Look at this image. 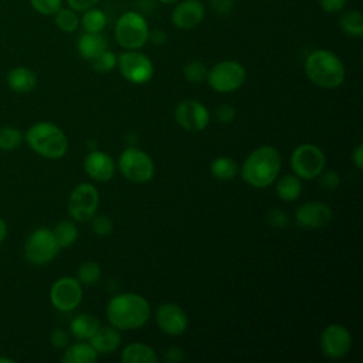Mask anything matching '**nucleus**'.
Segmentation results:
<instances>
[{
	"instance_id": "f257e3e1",
	"label": "nucleus",
	"mask_w": 363,
	"mask_h": 363,
	"mask_svg": "<svg viewBox=\"0 0 363 363\" xmlns=\"http://www.w3.org/2000/svg\"><path fill=\"white\" fill-rule=\"evenodd\" d=\"M109 323L122 330L142 328L150 318V305L146 298L135 292L119 294L106 305Z\"/></svg>"
},
{
	"instance_id": "37998d69",
	"label": "nucleus",
	"mask_w": 363,
	"mask_h": 363,
	"mask_svg": "<svg viewBox=\"0 0 363 363\" xmlns=\"http://www.w3.org/2000/svg\"><path fill=\"white\" fill-rule=\"evenodd\" d=\"M163 359L167 363H179L184 359V352L179 346H170L163 352Z\"/></svg>"
},
{
	"instance_id": "4c0bfd02",
	"label": "nucleus",
	"mask_w": 363,
	"mask_h": 363,
	"mask_svg": "<svg viewBox=\"0 0 363 363\" xmlns=\"http://www.w3.org/2000/svg\"><path fill=\"white\" fill-rule=\"evenodd\" d=\"M235 115H237V111L233 105L230 104H223L220 105L217 109H216V118L218 122L221 123H230L235 119Z\"/></svg>"
},
{
	"instance_id": "f03ea898",
	"label": "nucleus",
	"mask_w": 363,
	"mask_h": 363,
	"mask_svg": "<svg viewBox=\"0 0 363 363\" xmlns=\"http://www.w3.org/2000/svg\"><path fill=\"white\" fill-rule=\"evenodd\" d=\"M281 170V155L274 146H259L254 149L241 166L242 180L255 187L264 189L275 182Z\"/></svg>"
},
{
	"instance_id": "ea45409f",
	"label": "nucleus",
	"mask_w": 363,
	"mask_h": 363,
	"mask_svg": "<svg viewBox=\"0 0 363 363\" xmlns=\"http://www.w3.org/2000/svg\"><path fill=\"white\" fill-rule=\"evenodd\" d=\"M268 223L272 227L277 228H284L288 225V216L285 211L279 210V208H274L272 211H269L268 214Z\"/></svg>"
},
{
	"instance_id": "09e8293b",
	"label": "nucleus",
	"mask_w": 363,
	"mask_h": 363,
	"mask_svg": "<svg viewBox=\"0 0 363 363\" xmlns=\"http://www.w3.org/2000/svg\"><path fill=\"white\" fill-rule=\"evenodd\" d=\"M159 3H162V4H167V6H173V4H176L179 0H157Z\"/></svg>"
},
{
	"instance_id": "de8ad7c7",
	"label": "nucleus",
	"mask_w": 363,
	"mask_h": 363,
	"mask_svg": "<svg viewBox=\"0 0 363 363\" xmlns=\"http://www.w3.org/2000/svg\"><path fill=\"white\" fill-rule=\"evenodd\" d=\"M6 237H7V224H6V221L0 217V244L6 240Z\"/></svg>"
},
{
	"instance_id": "6e6552de",
	"label": "nucleus",
	"mask_w": 363,
	"mask_h": 363,
	"mask_svg": "<svg viewBox=\"0 0 363 363\" xmlns=\"http://www.w3.org/2000/svg\"><path fill=\"white\" fill-rule=\"evenodd\" d=\"M60 247L55 241L52 230L47 227L35 228L24 242V255L30 264L45 265L58 254Z\"/></svg>"
},
{
	"instance_id": "79ce46f5",
	"label": "nucleus",
	"mask_w": 363,
	"mask_h": 363,
	"mask_svg": "<svg viewBox=\"0 0 363 363\" xmlns=\"http://www.w3.org/2000/svg\"><path fill=\"white\" fill-rule=\"evenodd\" d=\"M50 342L54 347H65L69 342V336L64 329H54L50 335Z\"/></svg>"
},
{
	"instance_id": "a211bd4d",
	"label": "nucleus",
	"mask_w": 363,
	"mask_h": 363,
	"mask_svg": "<svg viewBox=\"0 0 363 363\" xmlns=\"http://www.w3.org/2000/svg\"><path fill=\"white\" fill-rule=\"evenodd\" d=\"M84 169L91 179L98 182H108L115 174V162L108 153L92 150L85 156Z\"/></svg>"
},
{
	"instance_id": "f704fd0d",
	"label": "nucleus",
	"mask_w": 363,
	"mask_h": 363,
	"mask_svg": "<svg viewBox=\"0 0 363 363\" xmlns=\"http://www.w3.org/2000/svg\"><path fill=\"white\" fill-rule=\"evenodd\" d=\"M31 7L43 16H54L61 7L62 0H28Z\"/></svg>"
},
{
	"instance_id": "5701e85b",
	"label": "nucleus",
	"mask_w": 363,
	"mask_h": 363,
	"mask_svg": "<svg viewBox=\"0 0 363 363\" xmlns=\"http://www.w3.org/2000/svg\"><path fill=\"white\" fill-rule=\"evenodd\" d=\"M98 359V352L91 346V343L77 342L68 346L61 357L62 363H95Z\"/></svg>"
},
{
	"instance_id": "2f4dec72",
	"label": "nucleus",
	"mask_w": 363,
	"mask_h": 363,
	"mask_svg": "<svg viewBox=\"0 0 363 363\" xmlns=\"http://www.w3.org/2000/svg\"><path fill=\"white\" fill-rule=\"evenodd\" d=\"M101 278V267L94 261H85L78 267L77 279L81 285H95Z\"/></svg>"
},
{
	"instance_id": "f8f14e48",
	"label": "nucleus",
	"mask_w": 363,
	"mask_h": 363,
	"mask_svg": "<svg viewBox=\"0 0 363 363\" xmlns=\"http://www.w3.org/2000/svg\"><path fill=\"white\" fill-rule=\"evenodd\" d=\"M50 301L60 312H71L82 301V286L77 278L61 277L50 289Z\"/></svg>"
},
{
	"instance_id": "2eb2a0df",
	"label": "nucleus",
	"mask_w": 363,
	"mask_h": 363,
	"mask_svg": "<svg viewBox=\"0 0 363 363\" xmlns=\"http://www.w3.org/2000/svg\"><path fill=\"white\" fill-rule=\"evenodd\" d=\"M206 16V7L201 0H179L173 4L170 20L180 30L196 28Z\"/></svg>"
},
{
	"instance_id": "9d476101",
	"label": "nucleus",
	"mask_w": 363,
	"mask_h": 363,
	"mask_svg": "<svg viewBox=\"0 0 363 363\" xmlns=\"http://www.w3.org/2000/svg\"><path fill=\"white\" fill-rule=\"evenodd\" d=\"M122 77L136 85L146 84L153 77V62L150 58L138 51V50H126L118 55V64Z\"/></svg>"
},
{
	"instance_id": "0eeeda50",
	"label": "nucleus",
	"mask_w": 363,
	"mask_h": 363,
	"mask_svg": "<svg viewBox=\"0 0 363 363\" xmlns=\"http://www.w3.org/2000/svg\"><path fill=\"white\" fill-rule=\"evenodd\" d=\"M118 166L121 173L129 182L138 184L149 182L155 173V164L152 157L146 152L135 146H129L121 153L118 159Z\"/></svg>"
},
{
	"instance_id": "a878e982",
	"label": "nucleus",
	"mask_w": 363,
	"mask_h": 363,
	"mask_svg": "<svg viewBox=\"0 0 363 363\" xmlns=\"http://www.w3.org/2000/svg\"><path fill=\"white\" fill-rule=\"evenodd\" d=\"M302 193V183L295 174H285L277 182V194L284 201H294Z\"/></svg>"
},
{
	"instance_id": "72a5a7b5",
	"label": "nucleus",
	"mask_w": 363,
	"mask_h": 363,
	"mask_svg": "<svg viewBox=\"0 0 363 363\" xmlns=\"http://www.w3.org/2000/svg\"><path fill=\"white\" fill-rule=\"evenodd\" d=\"M183 74L189 82L199 84L206 79L207 77V68L201 61H190L184 65Z\"/></svg>"
},
{
	"instance_id": "e433bc0d",
	"label": "nucleus",
	"mask_w": 363,
	"mask_h": 363,
	"mask_svg": "<svg viewBox=\"0 0 363 363\" xmlns=\"http://www.w3.org/2000/svg\"><path fill=\"white\" fill-rule=\"evenodd\" d=\"M319 184L326 189V190H335L336 187L340 186V176L335 170H326L319 174Z\"/></svg>"
},
{
	"instance_id": "423d86ee",
	"label": "nucleus",
	"mask_w": 363,
	"mask_h": 363,
	"mask_svg": "<svg viewBox=\"0 0 363 363\" xmlns=\"http://www.w3.org/2000/svg\"><path fill=\"white\" fill-rule=\"evenodd\" d=\"M247 78V71L244 65L235 60H224L217 62L207 71L208 85L220 94H230L237 91Z\"/></svg>"
},
{
	"instance_id": "c756f323",
	"label": "nucleus",
	"mask_w": 363,
	"mask_h": 363,
	"mask_svg": "<svg viewBox=\"0 0 363 363\" xmlns=\"http://www.w3.org/2000/svg\"><path fill=\"white\" fill-rule=\"evenodd\" d=\"M54 21L55 26L64 33H74L79 27V17L71 7H61L54 14Z\"/></svg>"
},
{
	"instance_id": "cd10ccee",
	"label": "nucleus",
	"mask_w": 363,
	"mask_h": 363,
	"mask_svg": "<svg viewBox=\"0 0 363 363\" xmlns=\"http://www.w3.org/2000/svg\"><path fill=\"white\" fill-rule=\"evenodd\" d=\"M210 172L211 176L216 177L217 180L221 182H228L231 179H234L238 173V166L237 163L228 157V156H218L216 157L211 164H210Z\"/></svg>"
},
{
	"instance_id": "412c9836",
	"label": "nucleus",
	"mask_w": 363,
	"mask_h": 363,
	"mask_svg": "<svg viewBox=\"0 0 363 363\" xmlns=\"http://www.w3.org/2000/svg\"><path fill=\"white\" fill-rule=\"evenodd\" d=\"M91 346L98 353H111L116 350L121 345V335L113 326H104L98 328V330L89 339Z\"/></svg>"
},
{
	"instance_id": "20e7f679",
	"label": "nucleus",
	"mask_w": 363,
	"mask_h": 363,
	"mask_svg": "<svg viewBox=\"0 0 363 363\" xmlns=\"http://www.w3.org/2000/svg\"><path fill=\"white\" fill-rule=\"evenodd\" d=\"M28 147L45 159H61L68 152L65 133L52 122L41 121L33 123L24 133Z\"/></svg>"
},
{
	"instance_id": "aec40b11",
	"label": "nucleus",
	"mask_w": 363,
	"mask_h": 363,
	"mask_svg": "<svg viewBox=\"0 0 363 363\" xmlns=\"http://www.w3.org/2000/svg\"><path fill=\"white\" fill-rule=\"evenodd\" d=\"M77 50L79 55L88 61H92L101 52L108 50L106 37L102 33L84 31L77 41Z\"/></svg>"
},
{
	"instance_id": "dca6fc26",
	"label": "nucleus",
	"mask_w": 363,
	"mask_h": 363,
	"mask_svg": "<svg viewBox=\"0 0 363 363\" xmlns=\"http://www.w3.org/2000/svg\"><path fill=\"white\" fill-rule=\"evenodd\" d=\"M332 220V210L322 201H308L295 211V221L301 228L316 230L326 227Z\"/></svg>"
},
{
	"instance_id": "473e14b6",
	"label": "nucleus",
	"mask_w": 363,
	"mask_h": 363,
	"mask_svg": "<svg viewBox=\"0 0 363 363\" xmlns=\"http://www.w3.org/2000/svg\"><path fill=\"white\" fill-rule=\"evenodd\" d=\"M91 62H92V68L96 72L106 74V72H109L115 68V65L118 64V57H116L115 52H112L109 50H105L98 57H95Z\"/></svg>"
},
{
	"instance_id": "39448f33",
	"label": "nucleus",
	"mask_w": 363,
	"mask_h": 363,
	"mask_svg": "<svg viewBox=\"0 0 363 363\" xmlns=\"http://www.w3.org/2000/svg\"><path fill=\"white\" fill-rule=\"evenodd\" d=\"M149 30V24L140 13L128 10L118 17L113 35L122 48L140 50L147 43Z\"/></svg>"
},
{
	"instance_id": "7c9ffc66",
	"label": "nucleus",
	"mask_w": 363,
	"mask_h": 363,
	"mask_svg": "<svg viewBox=\"0 0 363 363\" xmlns=\"http://www.w3.org/2000/svg\"><path fill=\"white\" fill-rule=\"evenodd\" d=\"M24 142V133L13 126L0 128V150L11 152L21 146Z\"/></svg>"
},
{
	"instance_id": "c9c22d12",
	"label": "nucleus",
	"mask_w": 363,
	"mask_h": 363,
	"mask_svg": "<svg viewBox=\"0 0 363 363\" xmlns=\"http://www.w3.org/2000/svg\"><path fill=\"white\" fill-rule=\"evenodd\" d=\"M91 228L95 234L101 237H106L113 231V224L108 216H94L91 218Z\"/></svg>"
},
{
	"instance_id": "58836bf2",
	"label": "nucleus",
	"mask_w": 363,
	"mask_h": 363,
	"mask_svg": "<svg viewBox=\"0 0 363 363\" xmlns=\"http://www.w3.org/2000/svg\"><path fill=\"white\" fill-rule=\"evenodd\" d=\"M347 0H318L319 7L329 14H337L346 7Z\"/></svg>"
},
{
	"instance_id": "8fccbe9b",
	"label": "nucleus",
	"mask_w": 363,
	"mask_h": 363,
	"mask_svg": "<svg viewBox=\"0 0 363 363\" xmlns=\"http://www.w3.org/2000/svg\"><path fill=\"white\" fill-rule=\"evenodd\" d=\"M14 360L13 359H9V357H0V363H13Z\"/></svg>"
},
{
	"instance_id": "c85d7f7f",
	"label": "nucleus",
	"mask_w": 363,
	"mask_h": 363,
	"mask_svg": "<svg viewBox=\"0 0 363 363\" xmlns=\"http://www.w3.org/2000/svg\"><path fill=\"white\" fill-rule=\"evenodd\" d=\"M52 234L55 237V241L60 248L71 247L77 238H78V228L74 221L71 220H62L55 224Z\"/></svg>"
},
{
	"instance_id": "3c124183",
	"label": "nucleus",
	"mask_w": 363,
	"mask_h": 363,
	"mask_svg": "<svg viewBox=\"0 0 363 363\" xmlns=\"http://www.w3.org/2000/svg\"><path fill=\"white\" fill-rule=\"evenodd\" d=\"M262 1H274V0H262Z\"/></svg>"
},
{
	"instance_id": "a19ab883",
	"label": "nucleus",
	"mask_w": 363,
	"mask_h": 363,
	"mask_svg": "<svg viewBox=\"0 0 363 363\" xmlns=\"http://www.w3.org/2000/svg\"><path fill=\"white\" fill-rule=\"evenodd\" d=\"M211 10L218 16L228 14L234 7V0H210Z\"/></svg>"
},
{
	"instance_id": "bb28decb",
	"label": "nucleus",
	"mask_w": 363,
	"mask_h": 363,
	"mask_svg": "<svg viewBox=\"0 0 363 363\" xmlns=\"http://www.w3.org/2000/svg\"><path fill=\"white\" fill-rule=\"evenodd\" d=\"M79 24L82 26L84 31L102 33L108 24V17H106L105 11H102L101 9L91 7L85 11H82V16L79 17Z\"/></svg>"
},
{
	"instance_id": "a18cd8bd",
	"label": "nucleus",
	"mask_w": 363,
	"mask_h": 363,
	"mask_svg": "<svg viewBox=\"0 0 363 363\" xmlns=\"http://www.w3.org/2000/svg\"><path fill=\"white\" fill-rule=\"evenodd\" d=\"M147 41H150L155 45H163L167 41V34L166 31H163L162 28H155V30H149V38Z\"/></svg>"
},
{
	"instance_id": "ddd939ff",
	"label": "nucleus",
	"mask_w": 363,
	"mask_h": 363,
	"mask_svg": "<svg viewBox=\"0 0 363 363\" xmlns=\"http://www.w3.org/2000/svg\"><path fill=\"white\" fill-rule=\"evenodd\" d=\"M352 347V335L349 329L340 323L326 326L320 333L322 353L329 359H340L347 354Z\"/></svg>"
},
{
	"instance_id": "49530a36",
	"label": "nucleus",
	"mask_w": 363,
	"mask_h": 363,
	"mask_svg": "<svg viewBox=\"0 0 363 363\" xmlns=\"http://www.w3.org/2000/svg\"><path fill=\"white\" fill-rule=\"evenodd\" d=\"M352 162L354 163L356 169L360 170L363 167V143H359L352 152Z\"/></svg>"
},
{
	"instance_id": "f3484780",
	"label": "nucleus",
	"mask_w": 363,
	"mask_h": 363,
	"mask_svg": "<svg viewBox=\"0 0 363 363\" xmlns=\"http://www.w3.org/2000/svg\"><path fill=\"white\" fill-rule=\"evenodd\" d=\"M156 322L159 328L172 336L182 335L189 323L186 312L177 303H163L156 311Z\"/></svg>"
},
{
	"instance_id": "9b49d317",
	"label": "nucleus",
	"mask_w": 363,
	"mask_h": 363,
	"mask_svg": "<svg viewBox=\"0 0 363 363\" xmlns=\"http://www.w3.org/2000/svg\"><path fill=\"white\" fill-rule=\"evenodd\" d=\"M98 203L96 187L91 183H79L68 197V213L77 221H88L95 216Z\"/></svg>"
},
{
	"instance_id": "393cba45",
	"label": "nucleus",
	"mask_w": 363,
	"mask_h": 363,
	"mask_svg": "<svg viewBox=\"0 0 363 363\" xmlns=\"http://www.w3.org/2000/svg\"><path fill=\"white\" fill-rule=\"evenodd\" d=\"M340 30L353 38L363 35V14L359 10H347L339 17Z\"/></svg>"
},
{
	"instance_id": "4be33fe9",
	"label": "nucleus",
	"mask_w": 363,
	"mask_h": 363,
	"mask_svg": "<svg viewBox=\"0 0 363 363\" xmlns=\"http://www.w3.org/2000/svg\"><path fill=\"white\" fill-rule=\"evenodd\" d=\"M121 360L123 363H156L157 354L149 345L135 342L122 350Z\"/></svg>"
},
{
	"instance_id": "b1692460",
	"label": "nucleus",
	"mask_w": 363,
	"mask_h": 363,
	"mask_svg": "<svg viewBox=\"0 0 363 363\" xmlns=\"http://www.w3.org/2000/svg\"><path fill=\"white\" fill-rule=\"evenodd\" d=\"M99 320L96 316L89 315V313H81L77 315L71 322H69V330L74 337L79 340H89L91 336L98 330L99 328Z\"/></svg>"
},
{
	"instance_id": "c03bdc74",
	"label": "nucleus",
	"mask_w": 363,
	"mask_h": 363,
	"mask_svg": "<svg viewBox=\"0 0 363 363\" xmlns=\"http://www.w3.org/2000/svg\"><path fill=\"white\" fill-rule=\"evenodd\" d=\"M101 0H67L68 3V7H71L72 10H75L77 13L78 11H85L91 7H95Z\"/></svg>"
},
{
	"instance_id": "6ab92c4d",
	"label": "nucleus",
	"mask_w": 363,
	"mask_h": 363,
	"mask_svg": "<svg viewBox=\"0 0 363 363\" xmlns=\"http://www.w3.org/2000/svg\"><path fill=\"white\" fill-rule=\"evenodd\" d=\"M7 85L13 92L28 94L37 85V74L28 67H14L7 72Z\"/></svg>"
},
{
	"instance_id": "1a4fd4ad",
	"label": "nucleus",
	"mask_w": 363,
	"mask_h": 363,
	"mask_svg": "<svg viewBox=\"0 0 363 363\" xmlns=\"http://www.w3.org/2000/svg\"><path fill=\"white\" fill-rule=\"evenodd\" d=\"M326 157L323 150L313 143H302L291 155V167L299 179H315L325 169Z\"/></svg>"
},
{
	"instance_id": "4468645a",
	"label": "nucleus",
	"mask_w": 363,
	"mask_h": 363,
	"mask_svg": "<svg viewBox=\"0 0 363 363\" xmlns=\"http://www.w3.org/2000/svg\"><path fill=\"white\" fill-rule=\"evenodd\" d=\"M174 118L183 129L189 132H200L207 128L210 112L200 101L186 99L176 106Z\"/></svg>"
},
{
	"instance_id": "7ed1b4c3",
	"label": "nucleus",
	"mask_w": 363,
	"mask_h": 363,
	"mask_svg": "<svg viewBox=\"0 0 363 363\" xmlns=\"http://www.w3.org/2000/svg\"><path fill=\"white\" fill-rule=\"evenodd\" d=\"M305 74L312 84L332 89L343 84L346 69L342 60L333 51L319 48L306 57Z\"/></svg>"
}]
</instances>
